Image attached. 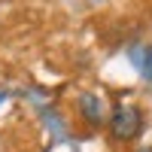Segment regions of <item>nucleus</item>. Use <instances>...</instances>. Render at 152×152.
I'll return each instance as SVG.
<instances>
[{
	"mask_svg": "<svg viewBox=\"0 0 152 152\" xmlns=\"http://www.w3.org/2000/svg\"><path fill=\"white\" fill-rule=\"evenodd\" d=\"M79 113H82V119L91 122V125H100V122H104V104H100V97L91 94V91H85V94L79 97Z\"/></svg>",
	"mask_w": 152,
	"mask_h": 152,
	"instance_id": "nucleus-2",
	"label": "nucleus"
},
{
	"mask_svg": "<svg viewBox=\"0 0 152 152\" xmlns=\"http://www.w3.org/2000/svg\"><path fill=\"white\" fill-rule=\"evenodd\" d=\"M134 61H140V76L143 79H152V46H143L140 52H134Z\"/></svg>",
	"mask_w": 152,
	"mask_h": 152,
	"instance_id": "nucleus-3",
	"label": "nucleus"
},
{
	"mask_svg": "<svg viewBox=\"0 0 152 152\" xmlns=\"http://www.w3.org/2000/svg\"><path fill=\"white\" fill-rule=\"evenodd\" d=\"M3 97H6V94H0V104H3Z\"/></svg>",
	"mask_w": 152,
	"mask_h": 152,
	"instance_id": "nucleus-4",
	"label": "nucleus"
},
{
	"mask_svg": "<svg viewBox=\"0 0 152 152\" xmlns=\"http://www.w3.org/2000/svg\"><path fill=\"white\" fill-rule=\"evenodd\" d=\"M143 128V113L137 110V107H116L113 110V116H110V131L116 140H134L137 134H140Z\"/></svg>",
	"mask_w": 152,
	"mask_h": 152,
	"instance_id": "nucleus-1",
	"label": "nucleus"
}]
</instances>
